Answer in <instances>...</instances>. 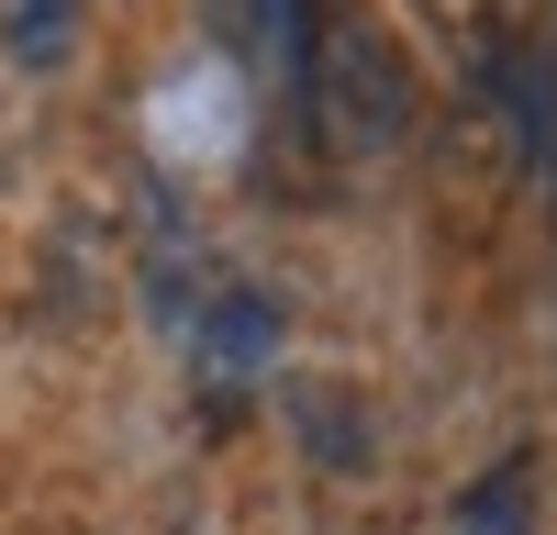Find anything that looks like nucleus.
I'll list each match as a JSON object with an SVG mask.
<instances>
[{
  "label": "nucleus",
  "instance_id": "obj_1",
  "mask_svg": "<svg viewBox=\"0 0 557 535\" xmlns=\"http://www.w3.org/2000/svg\"><path fill=\"white\" fill-rule=\"evenodd\" d=\"M301 89H312V112H323V134H335L346 157L401 146V123H412L401 57H391V34L368 23L357 0H335L323 23H301Z\"/></svg>",
  "mask_w": 557,
  "mask_h": 535
},
{
  "label": "nucleus",
  "instance_id": "obj_2",
  "mask_svg": "<svg viewBox=\"0 0 557 535\" xmlns=\"http://www.w3.org/2000/svg\"><path fill=\"white\" fill-rule=\"evenodd\" d=\"M190 357L212 380H257L268 357H278V312L257 301V290H223L212 312H201V335H190Z\"/></svg>",
  "mask_w": 557,
  "mask_h": 535
},
{
  "label": "nucleus",
  "instance_id": "obj_3",
  "mask_svg": "<svg viewBox=\"0 0 557 535\" xmlns=\"http://www.w3.org/2000/svg\"><path fill=\"white\" fill-rule=\"evenodd\" d=\"M524 513H535V458H502L491 480H469V490H457L446 535H524Z\"/></svg>",
  "mask_w": 557,
  "mask_h": 535
},
{
  "label": "nucleus",
  "instance_id": "obj_4",
  "mask_svg": "<svg viewBox=\"0 0 557 535\" xmlns=\"http://www.w3.org/2000/svg\"><path fill=\"white\" fill-rule=\"evenodd\" d=\"M0 23H12V57H23V67H57L78 0H0Z\"/></svg>",
  "mask_w": 557,
  "mask_h": 535
},
{
  "label": "nucleus",
  "instance_id": "obj_5",
  "mask_svg": "<svg viewBox=\"0 0 557 535\" xmlns=\"http://www.w3.org/2000/svg\"><path fill=\"white\" fill-rule=\"evenodd\" d=\"M257 23H268V45H278V57H290V67H301V23H312V12H301V0H257Z\"/></svg>",
  "mask_w": 557,
  "mask_h": 535
}]
</instances>
